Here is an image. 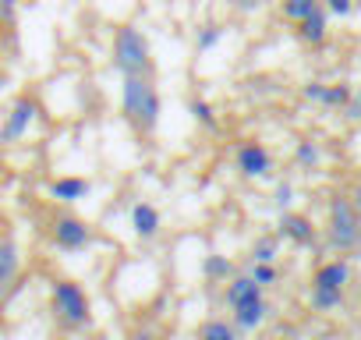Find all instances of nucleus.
<instances>
[{"mask_svg": "<svg viewBox=\"0 0 361 340\" xmlns=\"http://www.w3.org/2000/svg\"><path fill=\"white\" fill-rule=\"evenodd\" d=\"M121 114L138 135H152L159 128L163 99L152 82V75H124L121 85Z\"/></svg>", "mask_w": 361, "mask_h": 340, "instance_id": "1", "label": "nucleus"}, {"mask_svg": "<svg viewBox=\"0 0 361 340\" xmlns=\"http://www.w3.org/2000/svg\"><path fill=\"white\" fill-rule=\"evenodd\" d=\"M50 312L68 329H85L92 322V301L82 284L75 280H54L50 287Z\"/></svg>", "mask_w": 361, "mask_h": 340, "instance_id": "2", "label": "nucleus"}, {"mask_svg": "<svg viewBox=\"0 0 361 340\" xmlns=\"http://www.w3.org/2000/svg\"><path fill=\"white\" fill-rule=\"evenodd\" d=\"M114 68L121 75H152L156 71L149 40L135 25H121L117 29V36H114Z\"/></svg>", "mask_w": 361, "mask_h": 340, "instance_id": "3", "label": "nucleus"}, {"mask_svg": "<svg viewBox=\"0 0 361 340\" xmlns=\"http://www.w3.org/2000/svg\"><path fill=\"white\" fill-rule=\"evenodd\" d=\"M50 241L61 252H82L96 241V231H92L89 220H82L75 213H57L54 224H50Z\"/></svg>", "mask_w": 361, "mask_h": 340, "instance_id": "4", "label": "nucleus"}, {"mask_svg": "<svg viewBox=\"0 0 361 340\" xmlns=\"http://www.w3.org/2000/svg\"><path fill=\"white\" fill-rule=\"evenodd\" d=\"M36 114H39V103H36L32 96H18V99L8 107V114H4V128H0V145H11V142L25 138L29 128H32V121H36Z\"/></svg>", "mask_w": 361, "mask_h": 340, "instance_id": "5", "label": "nucleus"}, {"mask_svg": "<svg viewBox=\"0 0 361 340\" xmlns=\"http://www.w3.org/2000/svg\"><path fill=\"white\" fill-rule=\"evenodd\" d=\"M329 234H333V245H340V248H350L357 241V210L350 199L329 202Z\"/></svg>", "mask_w": 361, "mask_h": 340, "instance_id": "6", "label": "nucleus"}, {"mask_svg": "<svg viewBox=\"0 0 361 340\" xmlns=\"http://www.w3.org/2000/svg\"><path fill=\"white\" fill-rule=\"evenodd\" d=\"M234 163L245 178H269V170H273V156L262 142H241L234 152Z\"/></svg>", "mask_w": 361, "mask_h": 340, "instance_id": "7", "label": "nucleus"}, {"mask_svg": "<svg viewBox=\"0 0 361 340\" xmlns=\"http://www.w3.org/2000/svg\"><path fill=\"white\" fill-rule=\"evenodd\" d=\"M18 273H22V248H18L15 238L4 234V238H0V298L15 287Z\"/></svg>", "mask_w": 361, "mask_h": 340, "instance_id": "8", "label": "nucleus"}, {"mask_svg": "<svg viewBox=\"0 0 361 340\" xmlns=\"http://www.w3.org/2000/svg\"><path fill=\"white\" fill-rule=\"evenodd\" d=\"M262 284L252 277V273H234L231 280H227V291H224V301H227V308H238V305H245V301H255V298H262Z\"/></svg>", "mask_w": 361, "mask_h": 340, "instance_id": "9", "label": "nucleus"}, {"mask_svg": "<svg viewBox=\"0 0 361 340\" xmlns=\"http://www.w3.org/2000/svg\"><path fill=\"white\" fill-rule=\"evenodd\" d=\"M89 188H92V185H89L85 178H78V174H64V178H54V181L47 185V195L57 199V202H64V206H71V202L85 199Z\"/></svg>", "mask_w": 361, "mask_h": 340, "instance_id": "10", "label": "nucleus"}, {"mask_svg": "<svg viewBox=\"0 0 361 340\" xmlns=\"http://www.w3.org/2000/svg\"><path fill=\"white\" fill-rule=\"evenodd\" d=\"M159 227H163V217H159V210L152 202H135L131 206V231H135V238L149 241V238L159 234Z\"/></svg>", "mask_w": 361, "mask_h": 340, "instance_id": "11", "label": "nucleus"}, {"mask_svg": "<svg viewBox=\"0 0 361 340\" xmlns=\"http://www.w3.org/2000/svg\"><path fill=\"white\" fill-rule=\"evenodd\" d=\"M266 312H269V305H266L262 298H255V301H245V305L231 308V322H234L241 333H252V329H259V326L266 322Z\"/></svg>", "mask_w": 361, "mask_h": 340, "instance_id": "12", "label": "nucleus"}, {"mask_svg": "<svg viewBox=\"0 0 361 340\" xmlns=\"http://www.w3.org/2000/svg\"><path fill=\"white\" fill-rule=\"evenodd\" d=\"M280 238H290L294 245H308L315 238V227L305 217H298V213H283L280 217Z\"/></svg>", "mask_w": 361, "mask_h": 340, "instance_id": "13", "label": "nucleus"}, {"mask_svg": "<svg viewBox=\"0 0 361 340\" xmlns=\"http://www.w3.org/2000/svg\"><path fill=\"white\" fill-rule=\"evenodd\" d=\"M195 340H241V329L231 319H206L199 326Z\"/></svg>", "mask_w": 361, "mask_h": 340, "instance_id": "14", "label": "nucleus"}, {"mask_svg": "<svg viewBox=\"0 0 361 340\" xmlns=\"http://www.w3.org/2000/svg\"><path fill=\"white\" fill-rule=\"evenodd\" d=\"M298 32H301L305 43H322L326 40V15H322V8H315L308 18H301L298 22Z\"/></svg>", "mask_w": 361, "mask_h": 340, "instance_id": "15", "label": "nucleus"}, {"mask_svg": "<svg viewBox=\"0 0 361 340\" xmlns=\"http://www.w3.org/2000/svg\"><path fill=\"white\" fill-rule=\"evenodd\" d=\"M305 96L308 99H319V103H329V107H343L350 99V92L343 85H333V89H326V85H305Z\"/></svg>", "mask_w": 361, "mask_h": 340, "instance_id": "16", "label": "nucleus"}, {"mask_svg": "<svg viewBox=\"0 0 361 340\" xmlns=\"http://www.w3.org/2000/svg\"><path fill=\"white\" fill-rule=\"evenodd\" d=\"M202 273H206L209 280H231V277H234V262H231L227 255H206Z\"/></svg>", "mask_w": 361, "mask_h": 340, "instance_id": "17", "label": "nucleus"}, {"mask_svg": "<svg viewBox=\"0 0 361 340\" xmlns=\"http://www.w3.org/2000/svg\"><path fill=\"white\" fill-rule=\"evenodd\" d=\"M315 284H322V287H340V291H343V284H347V266H343V262H326V266L315 273Z\"/></svg>", "mask_w": 361, "mask_h": 340, "instance_id": "18", "label": "nucleus"}, {"mask_svg": "<svg viewBox=\"0 0 361 340\" xmlns=\"http://www.w3.org/2000/svg\"><path fill=\"white\" fill-rule=\"evenodd\" d=\"M188 114H192V117H195V121H199V124H202L206 131H220L216 110H213V107H209L206 99H192V103H188Z\"/></svg>", "mask_w": 361, "mask_h": 340, "instance_id": "19", "label": "nucleus"}, {"mask_svg": "<svg viewBox=\"0 0 361 340\" xmlns=\"http://www.w3.org/2000/svg\"><path fill=\"white\" fill-rule=\"evenodd\" d=\"M340 301H343V291L340 287H322V284L312 287V305L315 308H336Z\"/></svg>", "mask_w": 361, "mask_h": 340, "instance_id": "20", "label": "nucleus"}, {"mask_svg": "<svg viewBox=\"0 0 361 340\" xmlns=\"http://www.w3.org/2000/svg\"><path fill=\"white\" fill-rule=\"evenodd\" d=\"M315 8H319V0H283V18L301 22V18H308Z\"/></svg>", "mask_w": 361, "mask_h": 340, "instance_id": "21", "label": "nucleus"}, {"mask_svg": "<svg viewBox=\"0 0 361 340\" xmlns=\"http://www.w3.org/2000/svg\"><path fill=\"white\" fill-rule=\"evenodd\" d=\"M220 40H224V25H202L199 36H195V50L206 54V50H213Z\"/></svg>", "mask_w": 361, "mask_h": 340, "instance_id": "22", "label": "nucleus"}, {"mask_svg": "<svg viewBox=\"0 0 361 340\" xmlns=\"http://www.w3.org/2000/svg\"><path fill=\"white\" fill-rule=\"evenodd\" d=\"M276 259V238H259L252 245V262H273Z\"/></svg>", "mask_w": 361, "mask_h": 340, "instance_id": "23", "label": "nucleus"}, {"mask_svg": "<svg viewBox=\"0 0 361 340\" xmlns=\"http://www.w3.org/2000/svg\"><path fill=\"white\" fill-rule=\"evenodd\" d=\"M262 287H269V284H276V266L273 262H252V269H248Z\"/></svg>", "mask_w": 361, "mask_h": 340, "instance_id": "24", "label": "nucleus"}, {"mask_svg": "<svg viewBox=\"0 0 361 340\" xmlns=\"http://www.w3.org/2000/svg\"><path fill=\"white\" fill-rule=\"evenodd\" d=\"M262 4H266V0H231V8H234L238 15H255Z\"/></svg>", "mask_w": 361, "mask_h": 340, "instance_id": "25", "label": "nucleus"}, {"mask_svg": "<svg viewBox=\"0 0 361 340\" xmlns=\"http://www.w3.org/2000/svg\"><path fill=\"white\" fill-rule=\"evenodd\" d=\"M15 15H18V0H0V22H15Z\"/></svg>", "mask_w": 361, "mask_h": 340, "instance_id": "26", "label": "nucleus"}, {"mask_svg": "<svg viewBox=\"0 0 361 340\" xmlns=\"http://www.w3.org/2000/svg\"><path fill=\"white\" fill-rule=\"evenodd\" d=\"M315 159H319V149L312 142H301L298 145V163H315Z\"/></svg>", "mask_w": 361, "mask_h": 340, "instance_id": "27", "label": "nucleus"}, {"mask_svg": "<svg viewBox=\"0 0 361 340\" xmlns=\"http://www.w3.org/2000/svg\"><path fill=\"white\" fill-rule=\"evenodd\" d=\"M326 8L333 15H350V0H326Z\"/></svg>", "mask_w": 361, "mask_h": 340, "instance_id": "28", "label": "nucleus"}, {"mask_svg": "<svg viewBox=\"0 0 361 340\" xmlns=\"http://www.w3.org/2000/svg\"><path fill=\"white\" fill-rule=\"evenodd\" d=\"M276 202H280V206H287V202H290V188H287V185H280V188H276Z\"/></svg>", "mask_w": 361, "mask_h": 340, "instance_id": "29", "label": "nucleus"}, {"mask_svg": "<svg viewBox=\"0 0 361 340\" xmlns=\"http://www.w3.org/2000/svg\"><path fill=\"white\" fill-rule=\"evenodd\" d=\"M131 340H152V333H149V329H145V333H135V336H131Z\"/></svg>", "mask_w": 361, "mask_h": 340, "instance_id": "30", "label": "nucleus"}]
</instances>
